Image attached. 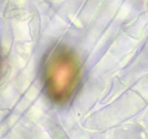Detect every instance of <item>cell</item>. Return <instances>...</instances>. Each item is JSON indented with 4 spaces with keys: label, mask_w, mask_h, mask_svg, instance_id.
<instances>
[{
    "label": "cell",
    "mask_w": 148,
    "mask_h": 139,
    "mask_svg": "<svg viewBox=\"0 0 148 139\" xmlns=\"http://www.w3.org/2000/svg\"><path fill=\"white\" fill-rule=\"evenodd\" d=\"M80 80V65L72 51L57 46L49 53L44 66L45 88L49 98L63 104L76 92Z\"/></svg>",
    "instance_id": "6da1fadb"
}]
</instances>
